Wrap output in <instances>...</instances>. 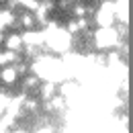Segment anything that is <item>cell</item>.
<instances>
[{
  "instance_id": "6da1fadb",
  "label": "cell",
  "mask_w": 133,
  "mask_h": 133,
  "mask_svg": "<svg viewBox=\"0 0 133 133\" xmlns=\"http://www.w3.org/2000/svg\"><path fill=\"white\" fill-rule=\"evenodd\" d=\"M18 78H21V76H18L15 64H12V66H4L0 70V82H2V86H15V84L18 82Z\"/></svg>"
}]
</instances>
